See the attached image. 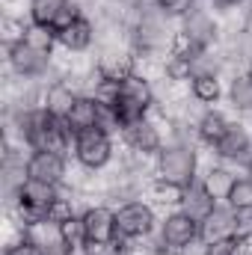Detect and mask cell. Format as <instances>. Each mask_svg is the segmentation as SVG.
Masks as SVG:
<instances>
[{
    "mask_svg": "<svg viewBox=\"0 0 252 255\" xmlns=\"http://www.w3.org/2000/svg\"><path fill=\"white\" fill-rule=\"evenodd\" d=\"M21 136L24 142L33 148V151H54V154H68L71 148V128L65 125V119L51 116L48 110L42 107H33V110H24L21 113Z\"/></svg>",
    "mask_w": 252,
    "mask_h": 255,
    "instance_id": "cell-1",
    "label": "cell"
},
{
    "mask_svg": "<svg viewBox=\"0 0 252 255\" xmlns=\"http://www.w3.org/2000/svg\"><path fill=\"white\" fill-rule=\"evenodd\" d=\"M113 113L119 119V125L125 128L130 122L145 119L154 110V89L148 83V77L142 74H130L127 80L116 83V98H113Z\"/></svg>",
    "mask_w": 252,
    "mask_h": 255,
    "instance_id": "cell-2",
    "label": "cell"
},
{
    "mask_svg": "<svg viewBox=\"0 0 252 255\" xmlns=\"http://www.w3.org/2000/svg\"><path fill=\"white\" fill-rule=\"evenodd\" d=\"M196 166H199V157H196L193 145L190 142H172V145H163V151L157 154L154 178L169 181V184L184 190L196 181Z\"/></svg>",
    "mask_w": 252,
    "mask_h": 255,
    "instance_id": "cell-3",
    "label": "cell"
},
{
    "mask_svg": "<svg viewBox=\"0 0 252 255\" xmlns=\"http://www.w3.org/2000/svg\"><path fill=\"white\" fill-rule=\"evenodd\" d=\"M74 157L83 169L95 172L113 160V139L104 128H89L74 136Z\"/></svg>",
    "mask_w": 252,
    "mask_h": 255,
    "instance_id": "cell-4",
    "label": "cell"
},
{
    "mask_svg": "<svg viewBox=\"0 0 252 255\" xmlns=\"http://www.w3.org/2000/svg\"><path fill=\"white\" fill-rule=\"evenodd\" d=\"M196 241H199V223L193 217H187L181 208L166 214V220L160 223V232H157L160 253H184Z\"/></svg>",
    "mask_w": 252,
    "mask_h": 255,
    "instance_id": "cell-5",
    "label": "cell"
},
{
    "mask_svg": "<svg viewBox=\"0 0 252 255\" xmlns=\"http://www.w3.org/2000/svg\"><path fill=\"white\" fill-rule=\"evenodd\" d=\"M154 232V211L145 202H125L116 211V235L125 241H142Z\"/></svg>",
    "mask_w": 252,
    "mask_h": 255,
    "instance_id": "cell-6",
    "label": "cell"
},
{
    "mask_svg": "<svg viewBox=\"0 0 252 255\" xmlns=\"http://www.w3.org/2000/svg\"><path fill=\"white\" fill-rule=\"evenodd\" d=\"M122 136H125L127 148L136 151L139 157H157L163 151V136H160V128L154 125V119H139V122H130L122 128Z\"/></svg>",
    "mask_w": 252,
    "mask_h": 255,
    "instance_id": "cell-7",
    "label": "cell"
},
{
    "mask_svg": "<svg viewBox=\"0 0 252 255\" xmlns=\"http://www.w3.org/2000/svg\"><path fill=\"white\" fill-rule=\"evenodd\" d=\"M9 65H12V71L18 74V77H24V80H33V77H42L45 74V68L51 63V57L48 54H42V51H36L33 45H27L24 39H18V42H9Z\"/></svg>",
    "mask_w": 252,
    "mask_h": 255,
    "instance_id": "cell-8",
    "label": "cell"
},
{
    "mask_svg": "<svg viewBox=\"0 0 252 255\" xmlns=\"http://www.w3.org/2000/svg\"><path fill=\"white\" fill-rule=\"evenodd\" d=\"M199 241L205 247H217V244H229L235 241V211L226 205H217L202 223H199Z\"/></svg>",
    "mask_w": 252,
    "mask_h": 255,
    "instance_id": "cell-9",
    "label": "cell"
},
{
    "mask_svg": "<svg viewBox=\"0 0 252 255\" xmlns=\"http://www.w3.org/2000/svg\"><path fill=\"white\" fill-rule=\"evenodd\" d=\"M83 232H86V244H107L116 241V211H110L107 205H89L83 214Z\"/></svg>",
    "mask_w": 252,
    "mask_h": 255,
    "instance_id": "cell-10",
    "label": "cell"
},
{
    "mask_svg": "<svg viewBox=\"0 0 252 255\" xmlns=\"http://www.w3.org/2000/svg\"><path fill=\"white\" fill-rule=\"evenodd\" d=\"M95 71H98V80H104V83H122L130 74H136L133 51H125V48L104 51L98 57V63H95Z\"/></svg>",
    "mask_w": 252,
    "mask_h": 255,
    "instance_id": "cell-11",
    "label": "cell"
},
{
    "mask_svg": "<svg viewBox=\"0 0 252 255\" xmlns=\"http://www.w3.org/2000/svg\"><path fill=\"white\" fill-rule=\"evenodd\" d=\"M57 42L63 45L68 54H83V51H89L92 42H95V24L80 12L77 18H71L65 27L57 30Z\"/></svg>",
    "mask_w": 252,
    "mask_h": 255,
    "instance_id": "cell-12",
    "label": "cell"
},
{
    "mask_svg": "<svg viewBox=\"0 0 252 255\" xmlns=\"http://www.w3.org/2000/svg\"><path fill=\"white\" fill-rule=\"evenodd\" d=\"M65 157L63 154H54V151H33L27 157V178H36V181H48V184H63L65 181Z\"/></svg>",
    "mask_w": 252,
    "mask_h": 255,
    "instance_id": "cell-13",
    "label": "cell"
},
{
    "mask_svg": "<svg viewBox=\"0 0 252 255\" xmlns=\"http://www.w3.org/2000/svg\"><path fill=\"white\" fill-rule=\"evenodd\" d=\"M214 154L223 160H235V163H247L252 154V139L244 125H229V130L223 133V139L214 145Z\"/></svg>",
    "mask_w": 252,
    "mask_h": 255,
    "instance_id": "cell-14",
    "label": "cell"
},
{
    "mask_svg": "<svg viewBox=\"0 0 252 255\" xmlns=\"http://www.w3.org/2000/svg\"><path fill=\"white\" fill-rule=\"evenodd\" d=\"M77 98H80V92H77L68 80H54V83L45 89V95H42V110H48V113L57 116V119H68V113H71V107L77 104Z\"/></svg>",
    "mask_w": 252,
    "mask_h": 255,
    "instance_id": "cell-15",
    "label": "cell"
},
{
    "mask_svg": "<svg viewBox=\"0 0 252 255\" xmlns=\"http://www.w3.org/2000/svg\"><path fill=\"white\" fill-rule=\"evenodd\" d=\"M65 125L71 128V133H74V136H77V133H83V130H89V128H98V125H101V101H98L95 95H80V98H77V104L71 107V113H68Z\"/></svg>",
    "mask_w": 252,
    "mask_h": 255,
    "instance_id": "cell-16",
    "label": "cell"
},
{
    "mask_svg": "<svg viewBox=\"0 0 252 255\" xmlns=\"http://www.w3.org/2000/svg\"><path fill=\"white\" fill-rule=\"evenodd\" d=\"M184 33H187L190 39L202 48V51H208L211 45H214V39H217V21L208 15V12H202V9H190L187 15H184V27H181Z\"/></svg>",
    "mask_w": 252,
    "mask_h": 255,
    "instance_id": "cell-17",
    "label": "cell"
},
{
    "mask_svg": "<svg viewBox=\"0 0 252 255\" xmlns=\"http://www.w3.org/2000/svg\"><path fill=\"white\" fill-rule=\"evenodd\" d=\"M187 217H193L196 223H202L214 208H217V199L205 190L202 181H193L190 187H184V196H181V205H178Z\"/></svg>",
    "mask_w": 252,
    "mask_h": 255,
    "instance_id": "cell-18",
    "label": "cell"
},
{
    "mask_svg": "<svg viewBox=\"0 0 252 255\" xmlns=\"http://www.w3.org/2000/svg\"><path fill=\"white\" fill-rule=\"evenodd\" d=\"M190 95H193L199 104H214V101L223 95L220 74H217V71H196V74L190 77Z\"/></svg>",
    "mask_w": 252,
    "mask_h": 255,
    "instance_id": "cell-19",
    "label": "cell"
},
{
    "mask_svg": "<svg viewBox=\"0 0 252 255\" xmlns=\"http://www.w3.org/2000/svg\"><path fill=\"white\" fill-rule=\"evenodd\" d=\"M71 3L68 0H30V24H42V27H57V21L63 18V12Z\"/></svg>",
    "mask_w": 252,
    "mask_h": 255,
    "instance_id": "cell-20",
    "label": "cell"
},
{
    "mask_svg": "<svg viewBox=\"0 0 252 255\" xmlns=\"http://www.w3.org/2000/svg\"><path fill=\"white\" fill-rule=\"evenodd\" d=\"M229 125H232V122H229L223 113L208 110V113H202V116H199V122H196V133H199V139H202V142L217 145V142L223 139V133L229 130Z\"/></svg>",
    "mask_w": 252,
    "mask_h": 255,
    "instance_id": "cell-21",
    "label": "cell"
},
{
    "mask_svg": "<svg viewBox=\"0 0 252 255\" xmlns=\"http://www.w3.org/2000/svg\"><path fill=\"white\" fill-rule=\"evenodd\" d=\"M235 181H238V175H232V172L223 169V166H211V169L205 172V178H202L205 190L211 193L217 202H226V199H229V193H232V187H235Z\"/></svg>",
    "mask_w": 252,
    "mask_h": 255,
    "instance_id": "cell-22",
    "label": "cell"
},
{
    "mask_svg": "<svg viewBox=\"0 0 252 255\" xmlns=\"http://www.w3.org/2000/svg\"><path fill=\"white\" fill-rule=\"evenodd\" d=\"M169 57H178V60H187V63L199 65V60L205 57V51L190 39L184 30H178V33H172V42H169Z\"/></svg>",
    "mask_w": 252,
    "mask_h": 255,
    "instance_id": "cell-23",
    "label": "cell"
},
{
    "mask_svg": "<svg viewBox=\"0 0 252 255\" xmlns=\"http://www.w3.org/2000/svg\"><path fill=\"white\" fill-rule=\"evenodd\" d=\"M24 42L27 45H33L36 51H42V54H54V45H60L57 42V30H51V27H42V24H30L27 27V33H24Z\"/></svg>",
    "mask_w": 252,
    "mask_h": 255,
    "instance_id": "cell-24",
    "label": "cell"
},
{
    "mask_svg": "<svg viewBox=\"0 0 252 255\" xmlns=\"http://www.w3.org/2000/svg\"><path fill=\"white\" fill-rule=\"evenodd\" d=\"M229 98H232V107H235V110L252 113V80L247 77V74H241V77H235V80H232Z\"/></svg>",
    "mask_w": 252,
    "mask_h": 255,
    "instance_id": "cell-25",
    "label": "cell"
},
{
    "mask_svg": "<svg viewBox=\"0 0 252 255\" xmlns=\"http://www.w3.org/2000/svg\"><path fill=\"white\" fill-rule=\"evenodd\" d=\"M226 205L235 208V211H241V208H252V175H244V178L235 181V187H232V193H229Z\"/></svg>",
    "mask_w": 252,
    "mask_h": 255,
    "instance_id": "cell-26",
    "label": "cell"
},
{
    "mask_svg": "<svg viewBox=\"0 0 252 255\" xmlns=\"http://www.w3.org/2000/svg\"><path fill=\"white\" fill-rule=\"evenodd\" d=\"M3 255H39V244L30 235V229H24L15 241H9V247L3 250Z\"/></svg>",
    "mask_w": 252,
    "mask_h": 255,
    "instance_id": "cell-27",
    "label": "cell"
},
{
    "mask_svg": "<svg viewBox=\"0 0 252 255\" xmlns=\"http://www.w3.org/2000/svg\"><path fill=\"white\" fill-rule=\"evenodd\" d=\"M71 217H77V214H74V202H71V199H65V196H57V199H54V205L48 208V223L63 226L65 220H71Z\"/></svg>",
    "mask_w": 252,
    "mask_h": 255,
    "instance_id": "cell-28",
    "label": "cell"
},
{
    "mask_svg": "<svg viewBox=\"0 0 252 255\" xmlns=\"http://www.w3.org/2000/svg\"><path fill=\"white\" fill-rule=\"evenodd\" d=\"M60 238H63V244H83L86 241V232H83V217L77 214V217H71V220H65L63 226H60Z\"/></svg>",
    "mask_w": 252,
    "mask_h": 255,
    "instance_id": "cell-29",
    "label": "cell"
},
{
    "mask_svg": "<svg viewBox=\"0 0 252 255\" xmlns=\"http://www.w3.org/2000/svg\"><path fill=\"white\" fill-rule=\"evenodd\" d=\"M196 0H154V6L166 15V18H184L190 9H193Z\"/></svg>",
    "mask_w": 252,
    "mask_h": 255,
    "instance_id": "cell-30",
    "label": "cell"
},
{
    "mask_svg": "<svg viewBox=\"0 0 252 255\" xmlns=\"http://www.w3.org/2000/svg\"><path fill=\"white\" fill-rule=\"evenodd\" d=\"M92 255H130V244H127L125 238H116V241H107V244H95Z\"/></svg>",
    "mask_w": 252,
    "mask_h": 255,
    "instance_id": "cell-31",
    "label": "cell"
},
{
    "mask_svg": "<svg viewBox=\"0 0 252 255\" xmlns=\"http://www.w3.org/2000/svg\"><path fill=\"white\" fill-rule=\"evenodd\" d=\"M235 238H252V208L235 211Z\"/></svg>",
    "mask_w": 252,
    "mask_h": 255,
    "instance_id": "cell-32",
    "label": "cell"
},
{
    "mask_svg": "<svg viewBox=\"0 0 252 255\" xmlns=\"http://www.w3.org/2000/svg\"><path fill=\"white\" fill-rule=\"evenodd\" d=\"M229 255H252V238H235V241H229Z\"/></svg>",
    "mask_w": 252,
    "mask_h": 255,
    "instance_id": "cell-33",
    "label": "cell"
},
{
    "mask_svg": "<svg viewBox=\"0 0 252 255\" xmlns=\"http://www.w3.org/2000/svg\"><path fill=\"white\" fill-rule=\"evenodd\" d=\"M65 255H92V247L83 241V244H68L65 247Z\"/></svg>",
    "mask_w": 252,
    "mask_h": 255,
    "instance_id": "cell-34",
    "label": "cell"
},
{
    "mask_svg": "<svg viewBox=\"0 0 252 255\" xmlns=\"http://www.w3.org/2000/svg\"><path fill=\"white\" fill-rule=\"evenodd\" d=\"M247 33H252V3H250V9H247Z\"/></svg>",
    "mask_w": 252,
    "mask_h": 255,
    "instance_id": "cell-35",
    "label": "cell"
},
{
    "mask_svg": "<svg viewBox=\"0 0 252 255\" xmlns=\"http://www.w3.org/2000/svg\"><path fill=\"white\" fill-rule=\"evenodd\" d=\"M220 6H238V3H244V0H217Z\"/></svg>",
    "mask_w": 252,
    "mask_h": 255,
    "instance_id": "cell-36",
    "label": "cell"
},
{
    "mask_svg": "<svg viewBox=\"0 0 252 255\" xmlns=\"http://www.w3.org/2000/svg\"><path fill=\"white\" fill-rule=\"evenodd\" d=\"M247 77H250V80H252V60H250V63H247Z\"/></svg>",
    "mask_w": 252,
    "mask_h": 255,
    "instance_id": "cell-37",
    "label": "cell"
},
{
    "mask_svg": "<svg viewBox=\"0 0 252 255\" xmlns=\"http://www.w3.org/2000/svg\"><path fill=\"white\" fill-rule=\"evenodd\" d=\"M247 169H250V175H252V154H250V160H247Z\"/></svg>",
    "mask_w": 252,
    "mask_h": 255,
    "instance_id": "cell-38",
    "label": "cell"
}]
</instances>
